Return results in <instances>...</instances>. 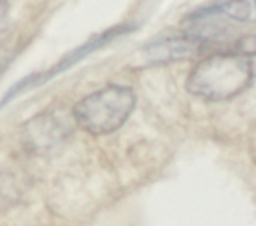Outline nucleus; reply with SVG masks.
Masks as SVG:
<instances>
[{
    "label": "nucleus",
    "instance_id": "2",
    "mask_svg": "<svg viewBox=\"0 0 256 226\" xmlns=\"http://www.w3.org/2000/svg\"><path fill=\"white\" fill-rule=\"evenodd\" d=\"M135 105L136 96L130 87L108 86L81 99L74 108V118L92 135H108L128 122Z\"/></svg>",
    "mask_w": 256,
    "mask_h": 226
},
{
    "label": "nucleus",
    "instance_id": "3",
    "mask_svg": "<svg viewBox=\"0 0 256 226\" xmlns=\"http://www.w3.org/2000/svg\"><path fill=\"white\" fill-rule=\"evenodd\" d=\"M250 14L249 0H225L188 15L183 21L184 34L196 39L204 46L220 44L232 36L234 26L249 21Z\"/></svg>",
    "mask_w": 256,
    "mask_h": 226
},
{
    "label": "nucleus",
    "instance_id": "7",
    "mask_svg": "<svg viewBox=\"0 0 256 226\" xmlns=\"http://www.w3.org/2000/svg\"><path fill=\"white\" fill-rule=\"evenodd\" d=\"M9 24V8L8 3L0 0V34L6 30Z\"/></svg>",
    "mask_w": 256,
    "mask_h": 226
},
{
    "label": "nucleus",
    "instance_id": "1",
    "mask_svg": "<svg viewBox=\"0 0 256 226\" xmlns=\"http://www.w3.org/2000/svg\"><path fill=\"white\" fill-rule=\"evenodd\" d=\"M254 81V56L218 52L200 62L189 75L188 90L206 100H228Z\"/></svg>",
    "mask_w": 256,
    "mask_h": 226
},
{
    "label": "nucleus",
    "instance_id": "4",
    "mask_svg": "<svg viewBox=\"0 0 256 226\" xmlns=\"http://www.w3.org/2000/svg\"><path fill=\"white\" fill-rule=\"evenodd\" d=\"M69 134L68 122L57 114L44 112L32 118L24 126V141L27 150L46 153L64 140Z\"/></svg>",
    "mask_w": 256,
    "mask_h": 226
},
{
    "label": "nucleus",
    "instance_id": "5",
    "mask_svg": "<svg viewBox=\"0 0 256 226\" xmlns=\"http://www.w3.org/2000/svg\"><path fill=\"white\" fill-rule=\"evenodd\" d=\"M132 28H134L132 26L114 27V28H111V30H108V32L102 33V34H99V36H96V38L90 39L86 45H82V46H81V48H78L76 51L70 52V54H69V56H68L62 63H58L54 69H51V70H48V72H45V74H42V75H38V76L32 75V76H28V78L22 80L21 82H18V86L12 87V90L6 94V98H3V102H2V104L8 102V99H10L12 96L18 94L20 92L27 90V88H32V87H34V86H38V84H42L44 81H46V80L52 78L56 74H58V72H62L63 69H66V68L72 66V64H74V63H76L80 58H82L84 56L90 54L92 51H94V50H98V48H100L102 45L108 44L110 40L116 39L117 36H120V34H123V33L130 32Z\"/></svg>",
    "mask_w": 256,
    "mask_h": 226
},
{
    "label": "nucleus",
    "instance_id": "6",
    "mask_svg": "<svg viewBox=\"0 0 256 226\" xmlns=\"http://www.w3.org/2000/svg\"><path fill=\"white\" fill-rule=\"evenodd\" d=\"M204 48L206 46L196 39L188 34H182V36L160 39L147 45L144 50V57L147 63L165 64V63H171L176 60L192 57Z\"/></svg>",
    "mask_w": 256,
    "mask_h": 226
}]
</instances>
